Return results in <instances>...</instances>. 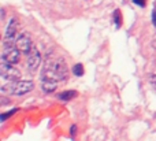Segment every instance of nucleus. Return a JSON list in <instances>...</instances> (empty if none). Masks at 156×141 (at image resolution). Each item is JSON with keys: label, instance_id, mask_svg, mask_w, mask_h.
<instances>
[{"label": "nucleus", "instance_id": "4", "mask_svg": "<svg viewBox=\"0 0 156 141\" xmlns=\"http://www.w3.org/2000/svg\"><path fill=\"white\" fill-rule=\"evenodd\" d=\"M21 58V51L14 45H3L2 52V62L10 63V65H15L19 62Z\"/></svg>", "mask_w": 156, "mask_h": 141}, {"label": "nucleus", "instance_id": "6", "mask_svg": "<svg viewBox=\"0 0 156 141\" xmlns=\"http://www.w3.org/2000/svg\"><path fill=\"white\" fill-rule=\"evenodd\" d=\"M15 47L21 52H23V54H30V51L33 49V43H32V38H30V36L26 34V33H22V34H19L18 37H16Z\"/></svg>", "mask_w": 156, "mask_h": 141}, {"label": "nucleus", "instance_id": "3", "mask_svg": "<svg viewBox=\"0 0 156 141\" xmlns=\"http://www.w3.org/2000/svg\"><path fill=\"white\" fill-rule=\"evenodd\" d=\"M19 27V22L16 18H11L8 22L7 27H5L4 33V40H3V45H14L16 41V32Z\"/></svg>", "mask_w": 156, "mask_h": 141}, {"label": "nucleus", "instance_id": "15", "mask_svg": "<svg viewBox=\"0 0 156 141\" xmlns=\"http://www.w3.org/2000/svg\"><path fill=\"white\" fill-rule=\"evenodd\" d=\"M152 22H154V25L156 26V7L154 8V12H152Z\"/></svg>", "mask_w": 156, "mask_h": 141}, {"label": "nucleus", "instance_id": "7", "mask_svg": "<svg viewBox=\"0 0 156 141\" xmlns=\"http://www.w3.org/2000/svg\"><path fill=\"white\" fill-rule=\"evenodd\" d=\"M40 63H41V54L36 48H33L32 51H30L29 56H27V70H29L30 73H34L38 69Z\"/></svg>", "mask_w": 156, "mask_h": 141}, {"label": "nucleus", "instance_id": "8", "mask_svg": "<svg viewBox=\"0 0 156 141\" xmlns=\"http://www.w3.org/2000/svg\"><path fill=\"white\" fill-rule=\"evenodd\" d=\"M41 89L45 93H52L58 89V81H54V79H45L43 78L41 81Z\"/></svg>", "mask_w": 156, "mask_h": 141}, {"label": "nucleus", "instance_id": "10", "mask_svg": "<svg viewBox=\"0 0 156 141\" xmlns=\"http://www.w3.org/2000/svg\"><path fill=\"white\" fill-rule=\"evenodd\" d=\"M73 73L76 74L77 77H81L83 74V66L81 65V63H77V65L73 67Z\"/></svg>", "mask_w": 156, "mask_h": 141}, {"label": "nucleus", "instance_id": "2", "mask_svg": "<svg viewBox=\"0 0 156 141\" xmlns=\"http://www.w3.org/2000/svg\"><path fill=\"white\" fill-rule=\"evenodd\" d=\"M34 88L33 81L29 79H22V81H8V84H3L2 85V92L5 93L8 92L10 95H15V96H22L26 95L27 92Z\"/></svg>", "mask_w": 156, "mask_h": 141}, {"label": "nucleus", "instance_id": "1", "mask_svg": "<svg viewBox=\"0 0 156 141\" xmlns=\"http://www.w3.org/2000/svg\"><path fill=\"white\" fill-rule=\"evenodd\" d=\"M41 78L54 79V81H63L67 78V65L63 59H58L55 62H47L45 67L43 69Z\"/></svg>", "mask_w": 156, "mask_h": 141}, {"label": "nucleus", "instance_id": "5", "mask_svg": "<svg viewBox=\"0 0 156 141\" xmlns=\"http://www.w3.org/2000/svg\"><path fill=\"white\" fill-rule=\"evenodd\" d=\"M0 74H2V77L4 79L12 82L21 78V73H19L18 69H15L10 63H4V62H2V65H0Z\"/></svg>", "mask_w": 156, "mask_h": 141}, {"label": "nucleus", "instance_id": "17", "mask_svg": "<svg viewBox=\"0 0 156 141\" xmlns=\"http://www.w3.org/2000/svg\"><path fill=\"white\" fill-rule=\"evenodd\" d=\"M155 47H156V41H155Z\"/></svg>", "mask_w": 156, "mask_h": 141}, {"label": "nucleus", "instance_id": "13", "mask_svg": "<svg viewBox=\"0 0 156 141\" xmlns=\"http://www.w3.org/2000/svg\"><path fill=\"white\" fill-rule=\"evenodd\" d=\"M133 2H134L136 4H138L140 7H144V5H145V0H133Z\"/></svg>", "mask_w": 156, "mask_h": 141}, {"label": "nucleus", "instance_id": "11", "mask_svg": "<svg viewBox=\"0 0 156 141\" xmlns=\"http://www.w3.org/2000/svg\"><path fill=\"white\" fill-rule=\"evenodd\" d=\"M114 21H115V26L119 27L121 26V12H119V10H116L115 12H114Z\"/></svg>", "mask_w": 156, "mask_h": 141}, {"label": "nucleus", "instance_id": "14", "mask_svg": "<svg viewBox=\"0 0 156 141\" xmlns=\"http://www.w3.org/2000/svg\"><path fill=\"white\" fill-rule=\"evenodd\" d=\"M76 132H77V126H76V125H73V126H71V129H70L71 137H74V136H76Z\"/></svg>", "mask_w": 156, "mask_h": 141}, {"label": "nucleus", "instance_id": "12", "mask_svg": "<svg viewBox=\"0 0 156 141\" xmlns=\"http://www.w3.org/2000/svg\"><path fill=\"white\" fill-rule=\"evenodd\" d=\"M16 111H18V110H16V108H14V110H11V111H8V112H4V114H2V121H5V119H7V118H10L11 115H14V114H15Z\"/></svg>", "mask_w": 156, "mask_h": 141}, {"label": "nucleus", "instance_id": "16", "mask_svg": "<svg viewBox=\"0 0 156 141\" xmlns=\"http://www.w3.org/2000/svg\"><path fill=\"white\" fill-rule=\"evenodd\" d=\"M4 15H5V11L2 10V19H4Z\"/></svg>", "mask_w": 156, "mask_h": 141}, {"label": "nucleus", "instance_id": "9", "mask_svg": "<svg viewBox=\"0 0 156 141\" xmlns=\"http://www.w3.org/2000/svg\"><path fill=\"white\" fill-rule=\"evenodd\" d=\"M77 95L78 93L76 90H66V92L59 93V95H58V99H60V100H63V101H70V100H73V99H76Z\"/></svg>", "mask_w": 156, "mask_h": 141}]
</instances>
